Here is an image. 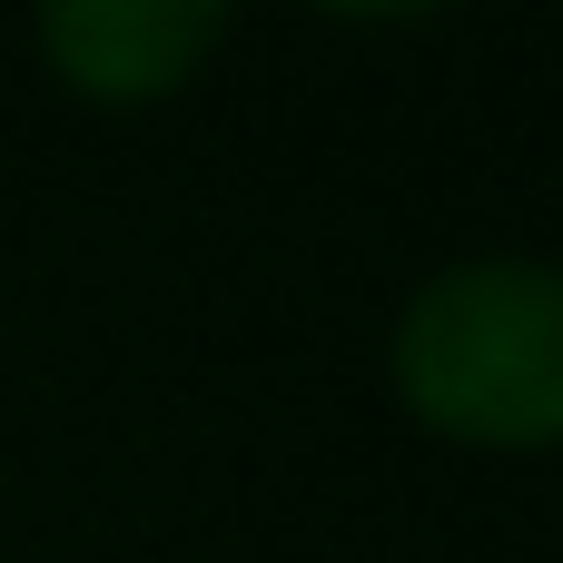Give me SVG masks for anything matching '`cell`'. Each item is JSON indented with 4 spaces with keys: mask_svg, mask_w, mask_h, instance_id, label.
Returning a JSON list of instances; mask_svg holds the SVG:
<instances>
[{
    "mask_svg": "<svg viewBox=\"0 0 563 563\" xmlns=\"http://www.w3.org/2000/svg\"><path fill=\"white\" fill-rule=\"evenodd\" d=\"M396 406L455 445H563V267L455 257L386 336Z\"/></svg>",
    "mask_w": 563,
    "mask_h": 563,
    "instance_id": "1",
    "label": "cell"
},
{
    "mask_svg": "<svg viewBox=\"0 0 563 563\" xmlns=\"http://www.w3.org/2000/svg\"><path fill=\"white\" fill-rule=\"evenodd\" d=\"M228 40L218 0H49L40 10V49L79 99H168L208 69V49Z\"/></svg>",
    "mask_w": 563,
    "mask_h": 563,
    "instance_id": "2",
    "label": "cell"
}]
</instances>
